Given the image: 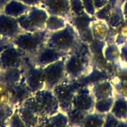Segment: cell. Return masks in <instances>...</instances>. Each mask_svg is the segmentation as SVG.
<instances>
[{
	"instance_id": "obj_8",
	"label": "cell",
	"mask_w": 127,
	"mask_h": 127,
	"mask_svg": "<svg viewBox=\"0 0 127 127\" xmlns=\"http://www.w3.org/2000/svg\"><path fill=\"white\" fill-rule=\"evenodd\" d=\"M33 96L38 105L43 120L61 111L58 102L52 91L44 88L34 93Z\"/></svg>"
},
{
	"instance_id": "obj_42",
	"label": "cell",
	"mask_w": 127,
	"mask_h": 127,
	"mask_svg": "<svg viewBox=\"0 0 127 127\" xmlns=\"http://www.w3.org/2000/svg\"><path fill=\"white\" fill-rule=\"evenodd\" d=\"M0 12H2V11H0Z\"/></svg>"
},
{
	"instance_id": "obj_31",
	"label": "cell",
	"mask_w": 127,
	"mask_h": 127,
	"mask_svg": "<svg viewBox=\"0 0 127 127\" xmlns=\"http://www.w3.org/2000/svg\"><path fill=\"white\" fill-rule=\"evenodd\" d=\"M91 1H92L93 8L96 12L102 9L106 5H108V3L110 2V0H91Z\"/></svg>"
},
{
	"instance_id": "obj_17",
	"label": "cell",
	"mask_w": 127,
	"mask_h": 127,
	"mask_svg": "<svg viewBox=\"0 0 127 127\" xmlns=\"http://www.w3.org/2000/svg\"><path fill=\"white\" fill-rule=\"evenodd\" d=\"M30 8V6L25 5L19 0H10L5 5L2 12L10 17L18 18L27 13Z\"/></svg>"
},
{
	"instance_id": "obj_21",
	"label": "cell",
	"mask_w": 127,
	"mask_h": 127,
	"mask_svg": "<svg viewBox=\"0 0 127 127\" xmlns=\"http://www.w3.org/2000/svg\"><path fill=\"white\" fill-rule=\"evenodd\" d=\"M15 109L29 127H36L43 121L40 117L23 105L15 107Z\"/></svg>"
},
{
	"instance_id": "obj_6",
	"label": "cell",
	"mask_w": 127,
	"mask_h": 127,
	"mask_svg": "<svg viewBox=\"0 0 127 127\" xmlns=\"http://www.w3.org/2000/svg\"><path fill=\"white\" fill-rule=\"evenodd\" d=\"M22 68L27 85L33 94L45 88L44 67L37 66L31 57L26 55L23 59Z\"/></svg>"
},
{
	"instance_id": "obj_34",
	"label": "cell",
	"mask_w": 127,
	"mask_h": 127,
	"mask_svg": "<svg viewBox=\"0 0 127 127\" xmlns=\"http://www.w3.org/2000/svg\"><path fill=\"white\" fill-rule=\"evenodd\" d=\"M11 44V41L4 40L0 42V53H1L3 50H5L9 45Z\"/></svg>"
},
{
	"instance_id": "obj_7",
	"label": "cell",
	"mask_w": 127,
	"mask_h": 127,
	"mask_svg": "<svg viewBox=\"0 0 127 127\" xmlns=\"http://www.w3.org/2000/svg\"><path fill=\"white\" fill-rule=\"evenodd\" d=\"M65 58L66 57L43 68L45 89L52 91L55 86L67 79L65 71Z\"/></svg>"
},
{
	"instance_id": "obj_22",
	"label": "cell",
	"mask_w": 127,
	"mask_h": 127,
	"mask_svg": "<svg viewBox=\"0 0 127 127\" xmlns=\"http://www.w3.org/2000/svg\"><path fill=\"white\" fill-rule=\"evenodd\" d=\"M23 76V68H11L2 70L0 76V81L10 88L17 83Z\"/></svg>"
},
{
	"instance_id": "obj_10",
	"label": "cell",
	"mask_w": 127,
	"mask_h": 127,
	"mask_svg": "<svg viewBox=\"0 0 127 127\" xmlns=\"http://www.w3.org/2000/svg\"><path fill=\"white\" fill-rule=\"evenodd\" d=\"M26 55L23 51L11 42V44L0 53V66L2 70L22 67Z\"/></svg>"
},
{
	"instance_id": "obj_14",
	"label": "cell",
	"mask_w": 127,
	"mask_h": 127,
	"mask_svg": "<svg viewBox=\"0 0 127 127\" xmlns=\"http://www.w3.org/2000/svg\"><path fill=\"white\" fill-rule=\"evenodd\" d=\"M33 93L27 85L24 76H23L21 79L17 83L11 87L8 103L14 107H17L21 105Z\"/></svg>"
},
{
	"instance_id": "obj_18",
	"label": "cell",
	"mask_w": 127,
	"mask_h": 127,
	"mask_svg": "<svg viewBox=\"0 0 127 127\" xmlns=\"http://www.w3.org/2000/svg\"><path fill=\"white\" fill-rule=\"evenodd\" d=\"M110 114L121 122H127V99L115 96Z\"/></svg>"
},
{
	"instance_id": "obj_19",
	"label": "cell",
	"mask_w": 127,
	"mask_h": 127,
	"mask_svg": "<svg viewBox=\"0 0 127 127\" xmlns=\"http://www.w3.org/2000/svg\"><path fill=\"white\" fill-rule=\"evenodd\" d=\"M104 58L109 63L114 64H120V48L114 41L106 43L102 49Z\"/></svg>"
},
{
	"instance_id": "obj_23",
	"label": "cell",
	"mask_w": 127,
	"mask_h": 127,
	"mask_svg": "<svg viewBox=\"0 0 127 127\" xmlns=\"http://www.w3.org/2000/svg\"><path fill=\"white\" fill-rule=\"evenodd\" d=\"M106 115L100 114L94 111L87 114L80 127H104L105 123Z\"/></svg>"
},
{
	"instance_id": "obj_3",
	"label": "cell",
	"mask_w": 127,
	"mask_h": 127,
	"mask_svg": "<svg viewBox=\"0 0 127 127\" xmlns=\"http://www.w3.org/2000/svg\"><path fill=\"white\" fill-rule=\"evenodd\" d=\"M49 32L46 29L29 32H23L11 40V42L23 51L26 55L33 57L46 45Z\"/></svg>"
},
{
	"instance_id": "obj_26",
	"label": "cell",
	"mask_w": 127,
	"mask_h": 127,
	"mask_svg": "<svg viewBox=\"0 0 127 127\" xmlns=\"http://www.w3.org/2000/svg\"><path fill=\"white\" fill-rule=\"evenodd\" d=\"M14 110L15 107L8 102L0 103V127L6 125Z\"/></svg>"
},
{
	"instance_id": "obj_15",
	"label": "cell",
	"mask_w": 127,
	"mask_h": 127,
	"mask_svg": "<svg viewBox=\"0 0 127 127\" xmlns=\"http://www.w3.org/2000/svg\"><path fill=\"white\" fill-rule=\"evenodd\" d=\"M96 100L115 96L114 88L111 80L105 79L89 85Z\"/></svg>"
},
{
	"instance_id": "obj_28",
	"label": "cell",
	"mask_w": 127,
	"mask_h": 127,
	"mask_svg": "<svg viewBox=\"0 0 127 127\" xmlns=\"http://www.w3.org/2000/svg\"><path fill=\"white\" fill-rule=\"evenodd\" d=\"M6 126L8 127H29L23 120L21 117L19 115L16 109L14 110V112L8 120Z\"/></svg>"
},
{
	"instance_id": "obj_5",
	"label": "cell",
	"mask_w": 127,
	"mask_h": 127,
	"mask_svg": "<svg viewBox=\"0 0 127 127\" xmlns=\"http://www.w3.org/2000/svg\"><path fill=\"white\" fill-rule=\"evenodd\" d=\"M49 17L48 13L40 6L31 7L27 13L17 18L19 25L23 32H33L44 30Z\"/></svg>"
},
{
	"instance_id": "obj_20",
	"label": "cell",
	"mask_w": 127,
	"mask_h": 127,
	"mask_svg": "<svg viewBox=\"0 0 127 127\" xmlns=\"http://www.w3.org/2000/svg\"><path fill=\"white\" fill-rule=\"evenodd\" d=\"M42 124L43 127H67L70 122L67 114L60 111L55 114L45 118L42 121Z\"/></svg>"
},
{
	"instance_id": "obj_40",
	"label": "cell",
	"mask_w": 127,
	"mask_h": 127,
	"mask_svg": "<svg viewBox=\"0 0 127 127\" xmlns=\"http://www.w3.org/2000/svg\"><path fill=\"white\" fill-rule=\"evenodd\" d=\"M2 69H1V66H0V76H1V73H2Z\"/></svg>"
},
{
	"instance_id": "obj_30",
	"label": "cell",
	"mask_w": 127,
	"mask_h": 127,
	"mask_svg": "<svg viewBox=\"0 0 127 127\" xmlns=\"http://www.w3.org/2000/svg\"><path fill=\"white\" fill-rule=\"evenodd\" d=\"M120 48V64H124L127 67V42L121 44Z\"/></svg>"
},
{
	"instance_id": "obj_35",
	"label": "cell",
	"mask_w": 127,
	"mask_h": 127,
	"mask_svg": "<svg viewBox=\"0 0 127 127\" xmlns=\"http://www.w3.org/2000/svg\"><path fill=\"white\" fill-rule=\"evenodd\" d=\"M8 1H10V0H0V11H2L5 5L8 3Z\"/></svg>"
},
{
	"instance_id": "obj_37",
	"label": "cell",
	"mask_w": 127,
	"mask_h": 127,
	"mask_svg": "<svg viewBox=\"0 0 127 127\" xmlns=\"http://www.w3.org/2000/svg\"><path fill=\"white\" fill-rule=\"evenodd\" d=\"M67 127H80L79 126H76V125H73V124H69L67 126Z\"/></svg>"
},
{
	"instance_id": "obj_4",
	"label": "cell",
	"mask_w": 127,
	"mask_h": 127,
	"mask_svg": "<svg viewBox=\"0 0 127 127\" xmlns=\"http://www.w3.org/2000/svg\"><path fill=\"white\" fill-rule=\"evenodd\" d=\"M81 86L78 80L66 79L52 89L61 111L67 114L71 111L74 96Z\"/></svg>"
},
{
	"instance_id": "obj_32",
	"label": "cell",
	"mask_w": 127,
	"mask_h": 127,
	"mask_svg": "<svg viewBox=\"0 0 127 127\" xmlns=\"http://www.w3.org/2000/svg\"><path fill=\"white\" fill-rule=\"evenodd\" d=\"M19 1L22 2L26 5H29L30 7H34V6H40L43 0H19Z\"/></svg>"
},
{
	"instance_id": "obj_41",
	"label": "cell",
	"mask_w": 127,
	"mask_h": 127,
	"mask_svg": "<svg viewBox=\"0 0 127 127\" xmlns=\"http://www.w3.org/2000/svg\"><path fill=\"white\" fill-rule=\"evenodd\" d=\"M1 127H8V126H7L5 125V126H1Z\"/></svg>"
},
{
	"instance_id": "obj_1",
	"label": "cell",
	"mask_w": 127,
	"mask_h": 127,
	"mask_svg": "<svg viewBox=\"0 0 127 127\" xmlns=\"http://www.w3.org/2000/svg\"><path fill=\"white\" fill-rule=\"evenodd\" d=\"M82 38L76 27L68 21L67 26L56 32H49L46 45L67 54L78 49Z\"/></svg>"
},
{
	"instance_id": "obj_24",
	"label": "cell",
	"mask_w": 127,
	"mask_h": 127,
	"mask_svg": "<svg viewBox=\"0 0 127 127\" xmlns=\"http://www.w3.org/2000/svg\"><path fill=\"white\" fill-rule=\"evenodd\" d=\"M67 23L68 20L65 18L55 15H49L46 23L45 29L49 32H56L64 28Z\"/></svg>"
},
{
	"instance_id": "obj_16",
	"label": "cell",
	"mask_w": 127,
	"mask_h": 127,
	"mask_svg": "<svg viewBox=\"0 0 127 127\" xmlns=\"http://www.w3.org/2000/svg\"><path fill=\"white\" fill-rule=\"evenodd\" d=\"M89 30L91 36L94 39L98 41H105L109 34L110 26L105 21L95 18L91 21Z\"/></svg>"
},
{
	"instance_id": "obj_11",
	"label": "cell",
	"mask_w": 127,
	"mask_h": 127,
	"mask_svg": "<svg viewBox=\"0 0 127 127\" xmlns=\"http://www.w3.org/2000/svg\"><path fill=\"white\" fill-rule=\"evenodd\" d=\"M40 7L49 15L61 17L67 20L73 16L70 0H43Z\"/></svg>"
},
{
	"instance_id": "obj_27",
	"label": "cell",
	"mask_w": 127,
	"mask_h": 127,
	"mask_svg": "<svg viewBox=\"0 0 127 127\" xmlns=\"http://www.w3.org/2000/svg\"><path fill=\"white\" fill-rule=\"evenodd\" d=\"M114 88L115 96H121L127 99V82L117 78L111 79Z\"/></svg>"
},
{
	"instance_id": "obj_2",
	"label": "cell",
	"mask_w": 127,
	"mask_h": 127,
	"mask_svg": "<svg viewBox=\"0 0 127 127\" xmlns=\"http://www.w3.org/2000/svg\"><path fill=\"white\" fill-rule=\"evenodd\" d=\"M91 70V58L83 43L66 56L65 71L67 79L79 81L90 74Z\"/></svg>"
},
{
	"instance_id": "obj_9",
	"label": "cell",
	"mask_w": 127,
	"mask_h": 127,
	"mask_svg": "<svg viewBox=\"0 0 127 127\" xmlns=\"http://www.w3.org/2000/svg\"><path fill=\"white\" fill-rule=\"evenodd\" d=\"M95 102L96 99L89 85H82L74 96L71 111L87 114L94 111Z\"/></svg>"
},
{
	"instance_id": "obj_12",
	"label": "cell",
	"mask_w": 127,
	"mask_h": 127,
	"mask_svg": "<svg viewBox=\"0 0 127 127\" xmlns=\"http://www.w3.org/2000/svg\"><path fill=\"white\" fill-rule=\"evenodd\" d=\"M68 54L66 52L45 45L36 53V55L31 57V58L37 66L45 67L54 62L64 58Z\"/></svg>"
},
{
	"instance_id": "obj_38",
	"label": "cell",
	"mask_w": 127,
	"mask_h": 127,
	"mask_svg": "<svg viewBox=\"0 0 127 127\" xmlns=\"http://www.w3.org/2000/svg\"><path fill=\"white\" fill-rule=\"evenodd\" d=\"M36 127H43V124H42V122H41L40 124H38Z\"/></svg>"
},
{
	"instance_id": "obj_29",
	"label": "cell",
	"mask_w": 127,
	"mask_h": 127,
	"mask_svg": "<svg viewBox=\"0 0 127 127\" xmlns=\"http://www.w3.org/2000/svg\"><path fill=\"white\" fill-rule=\"evenodd\" d=\"M10 87L0 81V103H6L9 101Z\"/></svg>"
},
{
	"instance_id": "obj_13",
	"label": "cell",
	"mask_w": 127,
	"mask_h": 127,
	"mask_svg": "<svg viewBox=\"0 0 127 127\" xmlns=\"http://www.w3.org/2000/svg\"><path fill=\"white\" fill-rule=\"evenodd\" d=\"M23 32L17 18L0 12V34L4 40L11 41Z\"/></svg>"
},
{
	"instance_id": "obj_25",
	"label": "cell",
	"mask_w": 127,
	"mask_h": 127,
	"mask_svg": "<svg viewBox=\"0 0 127 127\" xmlns=\"http://www.w3.org/2000/svg\"><path fill=\"white\" fill-rule=\"evenodd\" d=\"M114 99H115V96L96 100L94 111L103 115H106L109 114L113 106Z\"/></svg>"
},
{
	"instance_id": "obj_33",
	"label": "cell",
	"mask_w": 127,
	"mask_h": 127,
	"mask_svg": "<svg viewBox=\"0 0 127 127\" xmlns=\"http://www.w3.org/2000/svg\"><path fill=\"white\" fill-rule=\"evenodd\" d=\"M121 12L124 19L127 18V0H122Z\"/></svg>"
},
{
	"instance_id": "obj_36",
	"label": "cell",
	"mask_w": 127,
	"mask_h": 127,
	"mask_svg": "<svg viewBox=\"0 0 127 127\" xmlns=\"http://www.w3.org/2000/svg\"><path fill=\"white\" fill-rule=\"evenodd\" d=\"M117 127H127V122H121V121H120Z\"/></svg>"
},
{
	"instance_id": "obj_39",
	"label": "cell",
	"mask_w": 127,
	"mask_h": 127,
	"mask_svg": "<svg viewBox=\"0 0 127 127\" xmlns=\"http://www.w3.org/2000/svg\"><path fill=\"white\" fill-rule=\"evenodd\" d=\"M2 40H4V39L2 38V37L1 36V34H0V42H1V41H2Z\"/></svg>"
}]
</instances>
